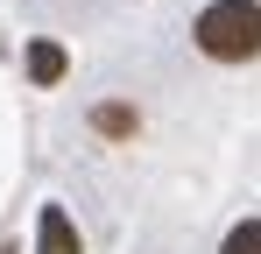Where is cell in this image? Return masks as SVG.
Returning <instances> with one entry per match:
<instances>
[{
    "mask_svg": "<svg viewBox=\"0 0 261 254\" xmlns=\"http://www.w3.org/2000/svg\"><path fill=\"white\" fill-rule=\"evenodd\" d=\"M198 57L212 64H254L261 57V0H205L191 21Z\"/></svg>",
    "mask_w": 261,
    "mask_h": 254,
    "instance_id": "cell-1",
    "label": "cell"
},
{
    "mask_svg": "<svg viewBox=\"0 0 261 254\" xmlns=\"http://www.w3.org/2000/svg\"><path fill=\"white\" fill-rule=\"evenodd\" d=\"M36 254H85L78 219H71L64 205H43V212H36Z\"/></svg>",
    "mask_w": 261,
    "mask_h": 254,
    "instance_id": "cell-2",
    "label": "cell"
},
{
    "mask_svg": "<svg viewBox=\"0 0 261 254\" xmlns=\"http://www.w3.org/2000/svg\"><path fill=\"white\" fill-rule=\"evenodd\" d=\"M92 134H99V141H134V134H141V113H134L127 99H99V106H92Z\"/></svg>",
    "mask_w": 261,
    "mask_h": 254,
    "instance_id": "cell-3",
    "label": "cell"
},
{
    "mask_svg": "<svg viewBox=\"0 0 261 254\" xmlns=\"http://www.w3.org/2000/svg\"><path fill=\"white\" fill-rule=\"evenodd\" d=\"M21 64H29V85H64V71H71V57H64V42H49V36H36L29 42V57H21Z\"/></svg>",
    "mask_w": 261,
    "mask_h": 254,
    "instance_id": "cell-4",
    "label": "cell"
},
{
    "mask_svg": "<svg viewBox=\"0 0 261 254\" xmlns=\"http://www.w3.org/2000/svg\"><path fill=\"white\" fill-rule=\"evenodd\" d=\"M219 254H261V219H233L226 240H219Z\"/></svg>",
    "mask_w": 261,
    "mask_h": 254,
    "instance_id": "cell-5",
    "label": "cell"
},
{
    "mask_svg": "<svg viewBox=\"0 0 261 254\" xmlns=\"http://www.w3.org/2000/svg\"><path fill=\"white\" fill-rule=\"evenodd\" d=\"M0 254H14V240H0Z\"/></svg>",
    "mask_w": 261,
    "mask_h": 254,
    "instance_id": "cell-6",
    "label": "cell"
}]
</instances>
